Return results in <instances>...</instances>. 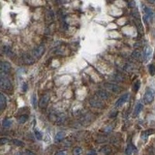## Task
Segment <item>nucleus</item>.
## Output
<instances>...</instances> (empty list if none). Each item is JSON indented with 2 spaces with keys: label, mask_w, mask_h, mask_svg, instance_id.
Returning <instances> with one entry per match:
<instances>
[{
  "label": "nucleus",
  "mask_w": 155,
  "mask_h": 155,
  "mask_svg": "<svg viewBox=\"0 0 155 155\" xmlns=\"http://www.w3.org/2000/svg\"><path fill=\"white\" fill-rule=\"evenodd\" d=\"M12 143H13V144H15L16 146H18V147L23 146V143L21 140H12Z\"/></svg>",
  "instance_id": "a878e982"
},
{
  "label": "nucleus",
  "mask_w": 155,
  "mask_h": 155,
  "mask_svg": "<svg viewBox=\"0 0 155 155\" xmlns=\"http://www.w3.org/2000/svg\"><path fill=\"white\" fill-rule=\"evenodd\" d=\"M22 58H23V61L26 64H32L34 63L33 56L30 55L29 54H23Z\"/></svg>",
  "instance_id": "1a4fd4ad"
},
{
  "label": "nucleus",
  "mask_w": 155,
  "mask_h": 155,
  "mask_svg": "<svg viewBox=\"0 0 155 155\" xmlns=\"http://www.w3.org/2000/svg\"><path fill=\"white\" fill-rule=\"evenodd\" d=\"M128 5L129 7H133V6H135V2H128Z\"/></svg>",
  "instance_id": "72a5a7b5"
},
{
  "label": "nucleus",
  "mask_w": 155,
  "mask_h": 155,
  "mask_svg": "<svg viewBox=\"0 0 155 155\" xmlns=\"http://www.w3.org/2000/svg\"><path fill=\"white\" fill-rule=\"evenodd\" d=\"M49 100H50V95L48 94H45V95H43L40 99V102H39V106L40 108L43 109V108H45L48 102H49Z\"/></svg>",
  "instance_id": "39448f33"
},
{
  "label": "nucleus",
  "mask_w": 155,
  "mask_h": 155,
  "mask_svg": "<svg viewBox=\"0 0 155 155\" xmlns=\"http://www.w3.org/2000/svg\"><path fill=\"white\" fill-rule=\"evenodd\" d=\"M152 54V48L150 46H147L144 50V58L146 61H149L151 58Z\"/></svg>",
  "instance_id": "9d476101"
},
{
  "label": "nucleus",
  "mask_w": 155,
  "mask_h": 155,
  "mask_svg": "<svg viewBox=\"0 0 155 155\" xmlns=\"http://www.w3.org/2000/svg\"><path fill=\"white\" fill-rule=\"evenodd\" d=\"M29 119V116L27 115H21L20 117L18 118V121L20 123H25Z\"/></svg>",
  "instance_id": "aec40b11"
},
{
  "label": "nucleus",
  "mask_w": 155,
  "mask_h": 155,
  "mask_svg": "<svg viewBox=\"0 0 155 155\" xmlns=\"http://www.w3.org/2000/svg\"><path fill=\"white\" fill-rule=\"evenodd\" d=\"M87 155H96V151L95 150H91L87 154Z\"/></svg>",
  "instance_id": "7c9ffc66"
},
{
  "label": "nucleus",
  "mask_w": 155,
  "mask_h": 155,
  "mask_svg": "<svg viewBox=\"0 0 155 155\" xmlns=\"http://www.w3.org/2000/svg\"><path fill=\"white\" fill-rule=\"evenodd\" d=\"M148 68H149V73L151 76H154L155 75V65L154 64H150L148 66Z\"/></svg>",
  "instance_id": "4be33fe9"
},
{
  "label": "nucleus",
  "mask_w": 155,
  "mask_h": 155,
  "mask_svg": "<svg viewBox=\"0 0 155 155\" xmlns=\"http://www.w3.org/2000/svg\"><path fill=\"white\" fill-rule=\"evenodd\" d=\"M25 154H26V155H36L33 152L30 151L29 150H27L26 151H25Z\"/></svg>",
  "instance_id": "2f4dec72"
},
{
  "label": "nucleus",
  "mask_w": 155,
  "mask_h": 155,
  "mask_svg": "<svg viewBox=\"0 0 155 155\" xmlns=\"http://www.w3.org/2000/svg\"><path fill=\"white\" fill-rule=\"evenodd\" d=\"M132 55H133V57L136 60L140 59V51H138V50H136V51L133 53Z\"/></svg>",
  "instance_id": "393cba45"
},
{
  "label": "nucleus",
  "mask_w": 155,
  "mask_h": 155,
  "mask_svg": "<svg viewBox=\"0 0 155 155\" xmlns=\"http://www.w3.org/2000/svg\"><path fill=\"white\" fill-rule=\"evenodd\" d=\"M0 85L2 90L9 91L12 89V85L9 78L3 73H1V76H0Z\"/></svg>",
  "instance_id": "f257e3e1"
},
{
  "label": "nucleus",
  "mask_w": 155,
  "mask_h": 155,
  "mask_svg": "<svg viewBox=\"0 0 155 155\" xmlns=\"http://www.w3.org/2000/svg\"><path fill=\"white\" fill-rule=\"evenodd\" d=\"M44 47L43 45H40L38 47H36V48L33 49V58H40L41 56L43 55V54L44 53Z\"/></svg>",
  "instance_id": "7ed1b4c3"
},
{
  "label": "nucleus",
  "mask_w": 155,
  "mask_h": 155,
  "mask_svg": "<svg viewBox=\"0 0 155 155\" xmlns=\"http://www.w3.org/2000/svg\"><path fill=\"white\" fill-rule=\"evenodd\" d=\"M35 136L37 140H42V134L39 130H35Z\"/></svg>",
  "instance_id": "cd10ccee"
},
{
  "label": "nucleus",
  "mask_w": 155,
  "mask_h": 155,
  "mask_svg": "<svg viewBox=\"0 0 155 155\" xmlns=\"http://www.w3.org/2000/svg\"><path fill=\"white\" fill-rule=\"evenodd\" d=\"M55 155H66V153L64 151H58L55 154Z\"/></svg>",
  "instance_id": "473e14b6"
},
{
  "label": "nucleus",
  "mask_w": 155,
  "mask_h": 155,
  "mask_svg": "<svg viewBox=\"0 0 155 155\" xmlns=\"http://www.w3.org/2000/svg\"><path fill=\"white\" fill-rule=\"evenodd\" d=\"M153 133V130L152 129H147V130H145L142 133H141V139L144 140V141H146L148 138V136L151 135Z\"/></svg>",
  "instance_id": "2eb2a0df"
},
{
  "label": "nucleus",
  "mask_w": 155,
  "mask_h": 155,
  "mask_svg": "<svg viewBox=\"0 0 155 155\" xmlns=\"http://www.w3.org/2000/svg\"><path fill=\"white\" fill-rule=\"evenodd\" d=\"M154 95H155V92L154 91L151 89V88H147L146 92H145V94L144 95V101L146 104H150L151 103L154 99Z\"/></svg>",
  "instance_id": "f03ea898"
},
{
  "label": "nucleus",
  "mask_w": 155,
  "mask_h": 155,
  "mask_svg": "<svg viewBox=\"0 0 155 155\" xmlns=\"http://www.w3.org/2000/svg\"><path fill=\"white\" fill-rule=\"evenodd\" d=\"M66 119V116L64 114V113H58L57 116H56V123L58 124V125H61L62 124L64 120Z\"/></svg>",
  "instance_id": "f8f14e48"
},
{
  "label": "nucleus",
  "mask_w": 155,
  "mask_h": 155,
  "mask_svg": "<svg viewBox=\"0 0 155 155\" xmlns=\"http://www.w3.org/2000/svg\"><path fill=\"white\" fill-rule=\"evenodd\" d=\"M143 107H144V105H143L142 103L139 102L136 105V106L134 108V111H133V116H137L140 113V112L142 111L143 109Z\"/></svg>",
  "instance_id": "ddd939ff"
},
{
  "label": "nucleus",
  "mask_w": 155,
  "mask_h": 155,
  "mask_svg": "<svg viewBox=\"0 0 155 155\" xmlns=\"http://www.w3.org/2000/svg\"><path fill=\"white\" fill-rule=\"evenodd\" d=\"M12 125V121L9 119H5L2 120V126L4 128H9Z\"/></svg>",
  "instance_id": "412c9836"
},
{
  "label": "nucleus",
  "mask_w": 155,
  "mask_h": 155,
  "mask_svg": "<svg viewBox=\"0 0 155 155\" xmlns=\"http://www.w3.org/2000/svg\"><path fill=\"white\" fill-rule=\"evenodd\" d=\"M11 70V65L9 63L6 61H2L1 62V72L3 74H6L9 72Z\"/></svg>",
  "instance_id": "9b49d317"
},
{
  "label": "nucleus",
  "mask_w": 155,
  "mask_h": 155,
  "mask_svg": "<svg viewBox=\"0 0 155 155\" xmlns=\"http://www.w3.org/2000/svg\"><path fill=\"white\" fill-rule=\"evenodd\" d=\"M64 136H65V133L64 132H62V131L58 132L55 136V141H57V142L61 141L64 138Z\"/></svg>",
  "instance_id": "6ab92c4d"
},
{
  "label": "nucleus",
  "mask_w": 155,
  "mask_h": 155,
  "mask_svg": "<svg viewBox=\"0 0 155 155\" xmlns=\"http://www.w3.org/2000/svg\"><path fill=\"white\" fill-rule=\"evenodd\" d=\"M2 51H3V53H4L5 55L9 56V57H11L12 54V50H11L10 47L8 46V45H5V46L3 47V48H2Z\"/></svg>",
  "instance_id": "f3484780"
},
{
  "label": "nucleus",
  "mask_w": 155,
  "mask_h": 155,
  "mask_svg": "<svg viewBox=\"0 0 155 155\" xmlns=\"http://www.w3.org/2000/svg\"><path fill=\"white\" fill-rule=\"evenodd\" d=\"M144 13H145V16H144V21L145 22H148L149 20H151L152 18H153V12L152 10L148 8V7H146L145 5H144Z\"/></svg>",
  "instance_id": "6e6552de"
},
{
  "label": "nucleus",
  "mask_w": 155,
  "mask_h": 155,
  "mask_svg": "<svg viewBox=\"0 0 155 155\" xmlns=\"http://www.w3.org/2000/svg\"><path fill=\"white\" fill-rule=\"evenodd\" d=\"M89 103L91 105V106L96 108V109H102L104 106L103 102L98 98H91L89 100Z\"/></svg>",
  "instance_id": "20e7f679"
},
{
  "label": "nucleus",
  "mask_w": 155,
  "mask_h": 155,
  "mask_svg": "<svg viewBox=\"0 0 155 155\" xmlns=\"http://www.w3.org/2000/svg\"><path fill=\"white\" fill-rule=\"evenodd\" d=\"M134 149H135V147L132 144H128V146L126 149V152H125L126 155H132L134 151Z\"/></svg>",
  "instance_id": "a211bd4d"
},
{
  "label": "nucleus",
  "mask_w": 155,
  "mask_h": 155,
  "mask_svg": "<svg viewBox=\"0 0 155 155\" xmlns=\"http://www.w3.org/2000/svg\"><path fill=\"white\" fill-rule=\"evenodd\" d=\"M31 102H32V104L33 105V107L36 109V97L35 94H33L32 98H31Z\"/></svg>",
  "instance_id": "bb28decb"
},
{
  "label": "nucleus",
  "mask_w": 155,
  "mask_h": 155,
  "mask_svg": "<svg viewBox=\"0 0 155 155\" xmlns=\"http://www.w3.org/2000/svg\"><path fill=\"white\" fill-rule=\"evenodd\" d=\"M8 142H9V140L6 138H2L0 140V144H1V145H4L5 144H7Z\"/></svg>",
  "instance_id": "c85d7f7f"
},
{
  "label": "nucleus",
  "mask_w": 155,
  "mask_h": 155,
  "mask_svg": "<svg viewBox=\"0 0 155 155\" xmlns=\"http://www.w3.org/2000/svg\"><path fill=\"white\" fill-rule=\"evenodd\" d=\"M129 99V94L126 93V94H124L123 95H122L118 100L116 101L115 105L116 107H120L121 105H123L124 103H126Z\"/></svg>",
  "instance_id": "0eeeda50"
},
{
  "label": "nucleus",
  "mask_w": 155,
  "mask_h": 155,
  "mask_svg": "<svg viewBox=\"0 0 155 155\" xmlns=\"http://www.w3.org/2000/svg\"><path fill=\"white\" fill-rule=\"evenodd\" d=\"M140 82L139 80H137L133 85V91L135 92H137L138 90L140 89Z\"/></svg>",
  "instance_id": "5701e85b"
},
{
  "label": "nucleus",
  "mask_w": 155,
  "mask_h": 155,
  "mask_svg": "<svg viewBox=\"0 0 155 155\" xmlns=\"http://www.w3.org/2000/svg\"><path fill=\"white\" fill-rule=\"evenodd\" d=\"M27 89H28V86H27V83H23V86H22V91L23 92H27Z\"/></svg>",
  "instance_id": "c756f323"
},
{
  "label": "nucleus",
  "mask_w": 155,
  "mask_h": 155,
  "mask_svg": "<svg viewBox=\"0 0 155 155\" xmlns=\"http://www.w3.org/2000/svg\"><path fill=\"white\" fill-rule=\"evenodd\" d=\"M82 153V149L81 147H76L74 150V155H81Z\"/></svg>",
  "instance_id": "b1692460"
},
{
  "label": "nucleus",
  "mask_w": 155,
  "mask_h": 155,
  "mask_svg": "<svg viewBox=\"0 0 155 155\" xmlns=\"http://www.w3.org/2000/svg\"><path fill=\"white\" fill-rule=\"evenodd\" d=\"M6 103H7V102H6V97L2 93H1L0 94V109L3 110L6 106Z\"/></svg>",
  "instance_id": "4468645a"
},
{
  "label": "nucleus",
  "mask_w": 155,
  "mask_h": 155,
  "mask_svg": "<svg viewBox=\"0 0 155 155\" xmlns=\"http://www.w3.org/2000/svg\"><path fill=\"white\" fill-rule=\"evenodd\" d=\"M105 86L108 89H109L110 91H112L113 92H115V93H119L122 90L119 85L113 84V83H105Z\"/></svg>",
  "instance_id": "423d86ee"
},
{
  "label": "nucleus",
  "mask_w": 155,
  "mask_h": 155,
  "mask_svg": "<svg viewBox=\"0 0 155 155\" xmlns=\"http://www.w3.org/2000/svg\"><path fill=\"white\" fill-rule=\"evenodd\" d=\"M97 95L98 96L102 98V99H107L109 98V95H108V93L106 92H105L103 90H99L97 92Z\"/></svg>",
  "instance_id": "dca6fc26"
}]
</instances>
